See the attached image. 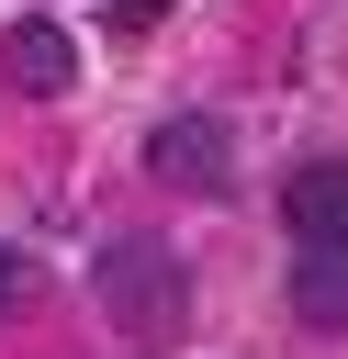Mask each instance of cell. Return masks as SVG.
I'll use <instances>...</instances> for the list:
<instances>
[{"label": "cell", "mask_w": 348, "mask_h": 359, "mask_svg": "<svg viewBox=\"0 0 348 359\" xmlns=\"http://www.w3.org/2000/svg\"><path fill=\"white\" fill-rule=\"evenodd\" d=\"M90 280H101V314H112L135 348H168V337L191 325V280H180L168 236H101Z\"/></svg>", "instance_id": "6da1fadb"}, {"label": "cell", "mask_w": 348, "mask_h": 359, "mask_svg": "<svg viewBox=\"0 0 348 359\" xmlns=\"http://www.w3.org/2000/svg\"><path fill=\"white\" fill-rule=\"evenodd\" d=\"M146 180H157V191H225V180H236V135H225L213 112H168V123L146 135Z\"/></svg>", "instance_id": "7a4b0ae2"}, {"label": "cell", "mask_w": 348, "mask_h": 359, "mask_svg": "<svg viewBox=\"0 0 348 359\" xmlns=\"http://www.w3.org/2000/svg\"><path fill=\"white\" fill-rule=\"evenodd\" d=\"M0 79H11L22 101H67V90H79V45H67L45 11H22V22L0 34Z\"/></svg>", "instance_id": "3957f363"}, {"label": "cell", "mask_w": 348, "mask_h": 359, "mask_svg": "<svg viewBox=\"0 0 348 359\" xmlns=\"http://www.w3.org/2000/svg\"><path fill=\"white\" fill-rule=\"evenodd\" d=\"M281 213H292L303 247H337V236H348V157H303V168L281 180Z\"/></svg>", "instance_id": "277c9868"}, {"label": "cell", "mask_w": 348, "mask_h": 359, "mask_svg": "<svg viewBox=\"0 0 348 359\" xmlns=\"http://www.w3.org/2000/svg\"><path fill=\"white\" fill-rule=\"evenodd\" d=\"M292 314H303V325H326V337H348V236L292 258Z\"/></svg>", "instance_id": "5b68a950"}, {"label": "cell", "mask_w": 348, "mask_h": 359, "mask_svg": "<svg viewBox=\"0 0 348 359\" xmlns=\"http://www.w3.org/2000/svg\"><path fill=\"white\" fill-rule=\"evenodd\" d=\"M22 303H34V258L0 236V314H22Z\"/></svg>", "instance_id": "8992f818"}, {"label": "cell", "mask_w": 348, "mask_h": 359, "mask_svg": "<svg viewBox=\"0 0 348 359\" xmlns=\"http://www.w3.org/2000/svg\"><path fill=\"white\" fill-rule=\"evenodd\" d=\"M112 22H123V34H157V22H168V0H112Z\"/></svg>", "instance_id": "52a82bcc"}]
</instances>
